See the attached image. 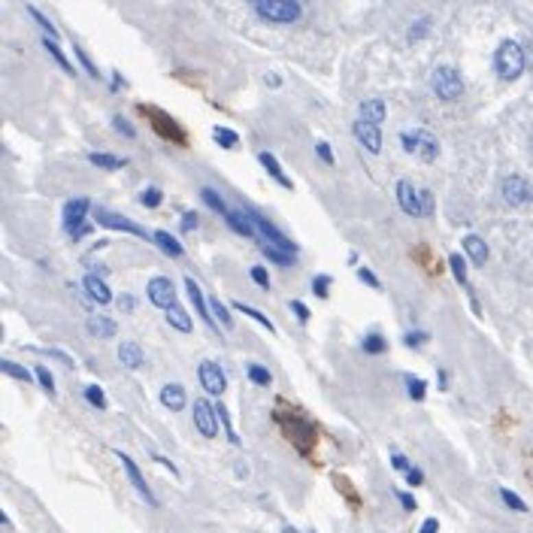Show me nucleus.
<instances>
[{
	"label": "nucleus",
	"mask_w": 533,
	"mask_h": 533,
	"mask_svg": "<svg viewBox=\"0 0 533 533\" xmlns=\"http://www.w3.org/2000/svg\"><path fill=\"white\" fill-rule=\"evenodd\" d=\"M494 67H497V76L500 79L512 82V79H518L524 73V49L518 46L515 40H506L497 49V55H494Z\"/></svg>",
	"instance_id": "nucleus-1"
},
{
	"label": "nucleus",
	"mask_w": 533,
	"mask_h": 533,
	"mask_svg": "<svg viewBox=\"0 0 533 533\" xmlns=\"http://www.w3.org/2000/svg\"><path fill=\"white\" fill-rule=\"evenodd\" d=\"M400 145L409 152V155H418L421 161H436L440 155V143H436V137L430 134V130H412V134H400Z\"/></svg>",
	"instance_id": "nucleus-2"
},
{
	"label": "nucleus",
	"mask_w": 533,
	"mask_h": 533,
	"mask_svg": "<svg viewBox=\"0 0 533 533\" xmlns=\"http://www.w3.org/2000/svg\"><path fill=\"white\" fill-rule=\"evenodd\" d=\"M258 16L267 21H276V25H291V21L300 19V3L297 0H258Z\"/></svg>",
	"instance_id": "nucleus-3"
},
{
	"label": "nucleus",
	"mask_w": 533,
	"mask_h": 533,
	"mask_svg": "<svg viewBox=\"0 0 533 533\" xmlns=\"http://www.w3.org/2000/svg\"><path fill=\"white\" fill-rule=\"evenodd\" d=\"M430 85H434V91H436V97H440V100H458L464 94L461 73H458L455 67H449V64L434 70V76H430Z\"/></svg>",
	"instance_id": "nucleus-4"
},
{
	"label": "nucleus",
	"mask_w": 533,
	"mask_h": 533,
	"mask_svg": "<svg viewBox=\"0 0 533 533\" xmlns=\"http://www.w3.org/2000/svg\"><path fill=\"white\" fill-rule=\"evenodd\" d=\"M97 224H104V228H109V230H125V233H134V237H140V239H149V237H152V233H145L137 222H130V218L119 215V213H112V209H97Z\"/></svg>",
	"instance_id": "nucleus-5"
},
{
	"label": "nucleus",
	"mask_w": 533,
	"mask_h": 533,
	"mask_svg": "<svg viewBox=\"0 0 533 533\" xmlns=\"http://www.w3.org/2000/svg\"><path fill=\"white\" fill-rule=\"evenodd\" d=\"M149 300L152 306H158V309H170V306H176V288H173V282L167 279V276H155V279L149 282Z\"/></svg>",
	"instance_id": "nucleus-6"
},
{
	"label": "nucleus",
	"mask_w": 533,
	"mask_h": 533,
	"mask_svg": "<svg viewBox=\"0 0 533 533\" xmlns=\"http://www.w3.org/2000/svg\"><path fill=\"white\" fill-rule=\"evenodd\" d=\"M194 427L200 430L206 440H213L218 434V412H215V406L206 403V400H194Z\"/></svg>",
	"instance_id": "nucleus-7"
},
{
	"label": "nucleus",
	"mask_w": 533,
	"mask_h": 533,
	"mask_svg": "<svg viewBox=\"0 0 533 533\" xmlns=\"http://www.w3.org/2000/svg\"><path fill=\"white\" fill-rule=\"evenodd\" d=\"M197 379H200V385H203V391L206 394H222L224 388H228V379H224V373H222V367L218 364H213V361H203L200 364V370H197Z\"/></svg>",
	"instance_id": "nucleus-8"
},
{
	"label": "nucleus",
	"mask_w": 533,
	"mask_h": 533,
	"mask_svg": "<svg viewBox=\"0 0 533 533\" xmlns=\"http://www.w3.org/2000/svg\"><path fill=\"white\" fill-rule=\"evenodd\" d=\"M119 455V461H121V466H125V473H128V479H130V485L137 488V494L149 503V506H158V500H155V494H152V488L145 485V479H143V473H140V466H137L130 458L125 455V451H115Z\"/></svg>",
	"instance_id": "nucleus-9"
},
{
	"label": "nucleus",
	"mask_w": 533,
	"mask_h": 533,
	"mask_svg": "<svg viewBox=\"0 0 533 533\" xmlns=\"http://www.w3.org/2000/svg\"><path fill=\"white\" fill-rule=\"evenodd\" d=\"M397 200L400 209L415 218H425V206H421V191H415L412 182H397Z\"/></svg>",
	"instance_id": "nucleus-10"
},
{
	"label": "nucleus",
	"mask_w": 533,
	"mask_h": 533,
	"mask_svg": "<svg viewBox=\"0 0 533 533\" xmlns=\"http://www.w3.org/2000/svg\"><path fill=\"white\" fill-rule=\"evenodd\" d=\"M530 185L524 182L521 176H509L503 182V200L509 203V206H524V203H530Z\"/></svg>",
	"instance_id": "nucleus-11"
},
{
	"label": "nucleus",
	"mask_w": 533,
	"mask_h": 533,
	"mask_svg": "<svg viewBox=\"0 0 533 533\" xmlns=\"http://www.w3.org/2000/svg\"><path fill=\"white\" fill-rule=\"evenodd\" d=\"M355 137H357V143H361L367 152H373V155L382 152V134H379V125H373V121L357 119L355 121Z\"/></svg>",
	"instance_id": "nucleus-12"
},
{
	"label": "nucleus",
	"mask_w": 533,
	"mask_h": 533,
	"mask_svg": "<svg viewBox=\"0 0 533 533\" xmlns=\"http://www.w3.org/2000/svg\"><path fill=\"white\" fill-rule=\"evenodd\" d=\"M91 209V200L88 197H76V200H70L67 206H64V228L67 233H73L79 228V224H85V215H88Z\"/></svg>",
	"instance_id": "nucleus-13"
},
{
	"label": "nucleus",
	"mask_w": 533,
	"mask_h": 533,
	"mask_svg": "<svg viewBox=\"0 0 533 533\" xmlns=\"http://www.w3.org/2000/svg\"><path fill=\"white\" fill-rule=\"evenodd\" d=\"M185 291H188V297H191V303H194V309H197V316H200L203 321H206L209 327H215V318H213V309H209V303H206V297H203V291H200V285H197L191 276L185 279Z\"/></svg>",
	"instance_id": "nucleus-14"
},
{
	"label": "nucleus",
	"mask_w": 533,
	"mask_h": 533,
	"mask_svg": "<svg viewBox=\"0 0 533 533\" xmlns=\"http://www.w3.org/2000/svg\"><path fill=\"white\" fill-rule=\"evenodd\" d=\"M82 285H85V294H88L94 303L106 306L109 300H112V291L106 288V282L100 279V276H94V273H91V276H85V282H82Z\"/></svg>",
	"instance_id": "nucleus-15"
},
{
	"label": "nucleus",
	"mask_w": 533,
	"mask_h": 533,
	"mask_svg": "<svg viewBox=\"0 0 533 533\" xmlns=\"http://www.w3.org/2000/svg\"><path fill=\"white\" fill-rule=\"evenodd\" d=\"M161 403H164L167 409H173V412H179V409H185L188 403V397H185V388L176 382H170V385H164L161 388Z\"/></svg>",
	"instance_id": "nucleus-16"
},
{
	"label": "nucleus",
	"mask_w": 533,
	"mask_h": 533,
	"mask_svg": "<svg viewBox=\"0 0 533 533\" xmlns=\"http://www.w3.org/2000/svg\"><path fill=\"white\" fill-rule=\"evenodd\" d=\"M224 218H228V224L233 230L239 233V237H254V222H252V215L249 213H239V209H228V213H224Z\"/></svg>",
	"instance_id": "nucleus-17"
},
{
	"label": "nucleus",
	"mask_w": 533,
	"mask_h": 533,
	"mask_svg": "<svg viewBox=\"0 0 533 533\" xmlns=\"http://www.w3.org/2000/svg\"><path fill=\"white\" fill-rule=\"evenodd\" d=\"M143 112H149L152 115V121H155V128H158V134H164V140H176V143H185V137H182V130L173 125L170 119H164V115L158 112V109H143Z\"/></svg>",
	"instance_id": "nucleus-18"
},
{
	"label": "nucleus",
	"mask_w": 533,
	"mask_h": 533,
	"mask_svg": "<svg viewBox=\"0 0 533 533\" xmlns=\"http://www.w3.org/2000/svg\"><path fill=\"white\" fill-rule=\"evenodd\" d=\"M119 361H121V367H128V370H140L143 367V348L137 346V342H121L119 346Z\"/></svg>",
	"instance_id": "nucleus-19"
},
{
	"label": "nucleus",
	"mask_w": 533,
	"mask_h": 533,
	"mask_svg": "<svg viewBox=\"0 0 533 533\" xmlns=\"http://www.w3.org/2000/svg\"><path fill=\"white\" fill-rule=\"evenodd\" d=\"M464 252H466V258H470L473 264H485L488 261V246H485V239L482 237H476V233L464 237Z\"/></svg>",
	"instance_id": "nucleus-20"
},
{
	"label": "nucleus",
	"mask_w": 533,
	"mask_h": 533,
	"mask_svg": "<svg viewBox=\"0 0 533 533\" xmlns=\"http://www.w3.org/2000/svg\"><path fill=\"white\" fill-rule=\"evenodd\" d=\"M152 239H155L158 243V249L164 252V254H170V258H182V254H185V249H182V243L176 237H173V233H167V230H155L152 233Z\"/></svg>",
	"instance_id": "nucleus-21"
},
{
	"label": "nucleus",
	"mask_w": 533,
	"mask_h": 533,
	"mask_svg": "<svg viewBox=\"0 0 533 533\" xmlns=\"http://www.w3.org/2000/svg\"><path fill=\"white\" fill-rule=\"evenodd\" d=\"M258 161H261V167H264V170H267L270 176L276 179V182H279L282 188H291V179H288V176H285V173H282L279 161H276L273 155H270V152H261V155H258Z\"/></svg>",
	"instance_id": "nucleus-22"
},
{
	"label": "nucleus",
	"mask_w": 533,
	"mask_h": 533,
	"mask_svg": "<svg viewBox=\"0 0 533 533\" xmlns=\"http://www.w3.org/2000/svg\"><path fill=\"white\" fill-rule=\"evenodd\" d=\"M88 331L94 333V337H104V340H109V337H115V321L112 318H106V316H91L88 318Z\"/></svg>",
	"instance_id": "nucleus-23"
},
{
	"label": "nucleus",
	"mask_w": 533,
	"mask_h": 533,
	"mask_svg": "<svg viewBox=\"0 0 533 533\" xmlns=\"http://www.w3.org/2000/svg\"><path fill=\"white\" fill-rule=\"evenodd\" d=\"M167 324H170V327H176L179 333H188V331H191V318H188V312L182 309L179 303L167 309Z\"/></svg>",
	"instance_id": "nucleus-24"
},
{
	"label": "nucleus",
	"mask_w": 533,
	"mask_h": 533,
	"mask_svg": "<svg viewBox=\"0 0 533 533\" xmlns=\"http://www.w3.org/2000/svg\"><path fill=\"white\" fill-rule=\"evenodd\" d=\"M91 164L100 167V170H121L128 164V158H115V155H106V152H91Z\"/></svg>",
	"instance_id": "nucleus-25"
},
{
	"label": "nucleus",
	"mask_w": 533,
	"mask_h": 533,
	"mask_svg": "<svg viewBox=\"0 0 533 533\" xmlns=\"http://www.w3.org/2000/svg\"><path fill=\"white\" fill-rule=\"evenodd\" d=\"M361 119L379 125V121L385 119V104H382L379 97H376V100H364V104H361Z\"/></svg>",
	"instance_id": "nucleus-26"
},
{
	"label": "nucleus",
	"mask_w": 533,
	"mask_h": 533,
	"mask_svg": "<svg viewBox=\"0 0 533 533\" xmlns=\"http://www.w3.org/2000/svg\"><path fill=\"white\" fill-rule=\"evenodd\" d=\"M264 254L267 258H273L276 264H282V267H291L294 264V252H285V249H279V246H270V243H264Z\"/></svg>",
	"instance_id": "nucleus-27"
},
{
	"label": "nucleus",
	"mask_w": 533,
	"mask_h": 533,
	"mask_svg": "<svg viewBox=\"0 0 533 533\" xmlns=\"http://www.w3.org/2000/svg\"><path fill=\"white\" fill-rule=\"evenodd\" d=\"M209 309H213V316H215L218 321H222V327H224V331H230V327H233V318H230L228 303H222L218 297H213V300H209Z\"/></svg>",
	"instance_id": "nucleus-28"
},
{
	"label": "nucleus",
	"mask_w": 533,
	"mask_h": 533,
	"mask_svg": "<svg viewBox=\"0 0 533 533\" xmlns=\"http://www.w3.org/2000/svg\"><path fill=\"white\" fill-rule=\"evenodd\" d=\"M361 346H364V352L367 355H382L385 348H388V342H385L382 333H370V337H364Z\"/></svg>",
	"instance_id": "nucleus-29"
},
{
	"label": "nucleus",
	"mask_w": 533,
	"mask_h": 533,
	"mask_svg": "<svg viewBox=\"0 0 533 533\" xmlns=\"http://www.w3.org/2000/svg\"><path fill=\"white\" fill-rule=\"evenodd\" d=\"M249 379L254 385H261V388H267L270 382H273V376H270L267 367H261V364H249Z\"/></svg>",
	"instance_id": "nucleus-30"
},
{
	"label": "nucleus",
	"mask_w": 533,
	"mask_h": 533,
	"mask_svg": "<svg viewBox=\"0 0 533 533\" xmlns=\"http://www.w3.org/2000/svg\"><path fill=\"white\" fill-rule=\"evenodd\" d=\"M43 46H46V52H49V55H52V58H55V61H58V64H61V70H67V73H73V64L67 61V58H64V52H61V49H58V43H55V40H49V36H46V40H43Z\"/></svg>",
	"instance_id": "nucleus-31"
},
{
	"label": "nucleus",
	"mask_w": 533,
	"mask_h": 533,
	"mask_svg": "<svg viewBox=\"0 0 533 533\" xmlns=\"http://www.w3.org/2000/svg\"><path fill=\"white\" fill-rule=\"evenodd\" d=\"M215 412H218V421H222L224 434H228V440H230L233 445H239V436H237V430H233V425H230V415H228V409H224L222 403H218V406H215Z\"/></svg>",
	"instance_id": "nucleus-32"
},
{
	"label": "nucleus",
	"mask_w": 533,
	"mask_h": 533,
	"mask_svg": "<svg viewBox=\"0 0 533 533\" xmlns=\"http://www.w3.org/2000/svg\"><path fill=\"white\" fill-rule=\"evenodd\" d=\"M233 306H237V309L243 312V316H249V318H254V321H258V324H264L267 331H276V327H273V321H270L267 316H261V312L254 309V306H249V303H233Z\"/></svg>",
	"instance_id": "nucleus-33"
},
{
	"label": "nucleus",
	"mask_w": 533,
	"mask_h": 533,
	"mask_svg": "<svg viewBox=\"0 0 533 533\" xmlns=\"http://www.w3.org/2000/svg\"><path fill=\"white\" fill-rule=\"evenodd\" d=\"M27 12H31V16H34V21H36V25H40V27H43V31H46V36H49V40H58V31H55V25H52V21H49L46 16H43V12H40V10H36V6H27Z\"/></svg>",
	"instance_id": "nucleus-34"
},
{
	"label": "nucleus",
	"mask_w": 533,
	"mask_h": 533,
	"mask_svg": "<svg viewBox=\"0 0 533 533\" xmlns=\"http://www.w3.org/2000/svg\"><path fill=\"white\" fill-rule=\"evenodd\" d=\"M406 391H409V397H412V400H425V394H427L425 379L409 376V379H406Z\"/></svg>",
	"instance_id": "nucleus-35"
},
{
	"label": "nucleus",
	"mask_w": 533,
	"mask_h": 533,
	"mask_svg": "<svg viewBox=\"0 0 533 533\" xmlns=\"http://www.w3.org/2000/svg\"><path fill=\"white\" fill-rule=\"evenodd\" d=\"M0 370H3L6 376L19 379V382H31V373H27L25 367H19V364H12V361H3V364H0Z\"/></svg>",
	"instance_id": "nucleus-36"
},
{
	"label": "nucleus",
	"mask_w": 533,
	"mask_h": 533,
	"mask_svg": "<svg viewBox=\"0 0 533 533\" xmlns=\"http://www.w3.org/2000/svg\"><path fill=\"white\" fill-rule=\"evenodd\" d=\"M500 497H503V503H506L509 509H515V512H528V503H524L521 497H518L515 491H509V488H503V491H500Z\"/></svg>",
	"instance_id": "nucleus-37"
},
{
	"label": "nucleus",
	"mask_w": 533,
	"mask_h": 533,
	"mask_svg": "<svg viewBox=\"0 0 533 533\" xmlns=\"http://www.w3.org/2000/svg\"><path fill=\"white\" fill-rule=\"evenodd\" d=\"M161 200H164V194H161L158 188H145V191L140 194V203H143L145 209H158Z\"/></svg>",
	"instance_id": "nucleus-38"
},
{
	"label": "nucleus",
	"mask_w": 533,
	"mask_h": 533,
	"mask_svg": "<svg viewBox=\"0 0 533 533\" xmlns=\"http://www.w3.org/2000/svg\"><path fill=\"white\" fill-rule=\"evenodd\" d=\"M215 143H218V145H224V149H233V145L239 143V137L233 134L230 128H215Z\"/></svg>",
	"instance_id": "nucleus-39"
},
{
	"label": "nucleus",
	"mask_w": 533,
	"mask_h": 533,
	"mask_svg": "<svg viewBox=\"0 0 533 533\" xmlns=\"http://www.w3.org/2000/svg\"><path fill=\"white\" fill-rule=\"evenodd\" d=\"M85 400L97 409H106V394H104V388H97V385H88V388H85Z\"/></svg>",
	"instance_id": "nucleus-40"
},
{
	"label": "nucleus",
	"mask_w": 533,
	"mask_h": 533,
	"mask_svg": "<svg viewBox=\"0 0 533 533\" xmlns=\"http://www.w3.org/2000/svg\"><path fill=\"white\" fill-rule=\"evenodd\" d=\"M449 267H451V273H455V279L466 285V264H464L461 254H449Z\"/></svg>",
	"instance_id": "nucleus-41"
},
{
	"label": "nucleus",
	"mask_w": 533,
	"mask_h": 533,
	"mask_svg": "<svg viewBox=\"0 0 533 533\" xmlns=\"http://www.w3.org/2000/svg\"><path fill=\"white\" fill-rule=\"evenodd\" d=\"M200 197H203V203H206V206H213V209H215V213H228V209H224V200L213 191V188H203Z\"/></svg>",
	"instance_id": "nucleus-42"
},
{
	"label": "nucleus",
	"mask_w": 533,
	"mask_h": 533,
	"mask_svg": "<svg viewBox=\"0 0 533 533\" xmlns=\"http://www.w3.org/2000/svg\"><path fill=\"white\" fill-rule=\"evenodd\" d=\"M312 294L324 300V297L331 294V276H316V279H312Z\"/></svg>",
	"instance_id": "nucleus-43"
},
{
	"label": "nucleus",
	"mask_w": 533,
	"mask_h": 533,
	"mask_svg": "<svg viewBox=\"0 0 533 533\" xmlns=\"http://www.w3.org/2000/svg\"><path fill=\"white\" fill-rule=\"evenodd\" d=\"M112 125H115V130H119V134H125L128 140H137V130H134V125H130L128 119H121V115H115V119H112Z\"/></svg>",
	"instance_id": "nucleus-44"
},
{
	"label": "nucleus",
	"mask_w": 533,
	"mask_h": 533,
	"mask_svg": "<svg viewBox=\"0 0 533 533\" xmlns=\"http://www.w3.org/2000/svg\"><path fill=\"white\" fill-rule=\"evenodd\" d=\"M36 379H40L43 391H46V394H55V379H52V373H49L46 367H36Z\"/></svg>",
	"instance_id": "nucleus-45"
},
{
	"label": "nucleus",
	"mask_w": 533,
	"mask_h": 533,
	"mask_svg": "<svg viewBox=\"0 0 533 533\" xmlns=\"http://www.w3.org/2000/svg\"><path fill=\"white\" fill-rule=\"evenodd\" d=\"M73 52H76V58H79V64H82V67H85V70H88V76H94V79H97V76H100V73H97V67H94V64H91V58H88V55H85V52H82V49H79V46H73Z\"/></svg>",
	"instance_id": "nucleus-46"
},
{
	"label": "nucleus",
	"mask_w": 533,
	"mask_h": 533,
	"mask_svg": "<svg viewBox=\"0 0 533 533\" xmlns=\"http://www.w3.org/2000/svg\"><path fill=\"white\" fill-rule=\"evenodd\" d=\"M357 276H361V282H364V285H370V288H373V291H379V288H382V282L376 279V273H373V270L361 267V270H357Z\"/></svg>",
	"instance_id": "nucleus-47"
},
{
	"label": "nucleus",
	"mask_w": 533,
	"mask_h": 533,
	"mask_svg": "<svg viewBox=\"0 0 533 533\" xmlns=\"http://www.w3.org/2000/svg\"><path fill=\"white\" fill-rule=\"evenodd\" d=\"M403 342H406V346L409 348H418V346H425V342H427V333H406V337H403Z\"/></svg>",
	"instance_id": "nucleus-48"
},
{
	"label": "nucleus",
	"mask_w": 533,
	"mask_h": 533,
	"mask_svg": "<svg viewBox=\"0 0 533 533\" xmlns=\"http://www.w3.org/2000/svg\"><path fill=\"white\" fill-rule=\"evenodd\" d=\"M316 152H318V158H321V161H324V164H327V167H331V164H333V152H331V145H327L324 140H321V143H316Z\"/></svg>",
	"instance_id": "nucleus-49"
},
{
	"label": "nucleus",
	"mask_w": 533,
	"mask_h": 533,
	"mask_svg": "<svg viewBox=\"0 0 533 533\" xmlns=\"http://www.w3.org/2000/svg\"><path fill=\"white\" fill-rule=\"evenodd\" d=\"M252 279H254V285H261V288H270V276L264 267H252Z\"/></svg>",
	"instance_id": "nucleus-50"
},
{
	"label": "nucleus",
	"mask_w": 533,
	"mask_h": 533,
	"mask_svg": "<svg viewBox=\"0 0 533 533\" xmlns=\"http://www.w3.org/2000/svg\"><path fill=\"white\" fill-rule=\"evenodd\" d=\"M291 309H294V316H297V321H300V324H306V321H309V309H306V303L291 300Z\"/></svg>",
	"instance_id": "nucleus-51"
},
{
	"label": "nucleus",
	"mask_w": 533,
	"mask_h": 533,
	"mask_svg": "<svg viewBox=\"0 0 533 533\" xmlns=\"http://www.w3.org/2000/svg\"><path fill=\"white\" fill-rule=\"evenodd\" d=\"M406 482H409V485H421V482H425V473H421L418 466H409V470H406Z\"/></svg>",
	"instance_id": "nucleus-52"
},
{
	"label": "nucleus",
	"mask_w": 533,
	"mask_h": 533,
	"mask_svg": "<svg viewBox=\"0 0 533 533\" xmlns=\"http://www.w3.org/2000/svg\"><path fill=\"white\" fill-rule=\"evenodd\" d=\"M197 222H200V218H197V213H185V215H182V230H194Z\"/></svg>",
	"instance_id": "nucleus-53"
},
{
	"label": "nucleus",
	"mask_w": 533,
	"mask_h": 533,
	"mask_svg": "<svg viewBox=\"0 0 533 533\" xmlns=\"http://www.w3.org/2000/svg\"><path fill=\"white\" fill-rule=\"evenodd\" d=\"M397 500H400V506H403L406 512H412V509H415V497H412V494L400 491V494H397Z\"/></svg>",
	"instance_id": "nucleus-54"
},
{
	"label": "nucleus",
	"mask_w": 533,
	"mask_h": 533,
	"mask_svg": "<svg viewBox=\"0 0 533 533\" xmlns=\"http://www.w3.org/2000/svg\"><path fill=\"white\" fill-rule=\"evenodd\" d=\"M421 206H425V215L434 213V197H430V191H421Z\"/></svg>",
	"instance_id": "nucleus-55"
},
{
	"label": "nucleus",
	"mask_w": 533,
	"mask_h": 533,
	"mask_svg": "<svg viewBox=\"0 0 533 533\" xmlns=\"http://www.w3.org/2000/svg\"><path fill=\"white\" fill-rule=\"evenodd\" d=\"M391 466H394V470H403V473H406V470H409V461H406L403 455H394V458H391Z\"/></svg>",
	"instance_id": "nucleus-56"
},
{
	"label": "nucleus",
	"mask_w": 533,
	"mask_h": 533,
	"mask_svg": "<svg viewBox=\"0 0 533 533\" xmlns=\"http://www.w3.org/2000/svg\"><path fill=\"white\" fill-rule=\"evenodd\" d=\"M425 31H427V19H425V21H418V25H415L412 31H409V40H418V36L425 34Z\"/></svg>",
	"instance_id": "nucleus-57"
},
{
	"label": "nucleus",
	"mask_w": 533,
	"mask_h": 533,
	"mask_svg": "<svg viewBox=\"0 0 533 533\" xmlns=\"http://www.w3.org/2000/svg\"><path fill=\"white\" fill-rule=\"evenodd\" d=\"M440 530V521H436V518H427L425 524H421V533H436Z\"/></svg>",
	"instance_id": "nucleus-58"
},
{
	"label": "nucleus",
	"mask_w": 533,
	"mask_h": 533,
	"mask_svg": "<svg viewBox=\"0 0 533 533\" xmlns=\"http://www.w3.org/2000/svg\"><path fill=\"white\" fill-rule=\"evenodd\" d=\"M88 233H91V224H79V228L73 230L70 237H73V239H82V237H88Z\"/></svg>",
	"instance_id": "nucleus-59"
},
{
	"label": "nucleus",
	"mask_w": 533,
	"mask_h": 533,
	"mask_svg": "<svg viewBox=\"0 0 533 533\" xmlns=\"http://www.w3.org/2000/svg\"><path fill=\"white\" fill-rule=\"evenodd\" d=\"M155 461H158L161 466H167V470H170V473H173V476H176V473H179V470H176V466H173L170 461H167V458H161V455H155Z\"/></svg>",
	"instance_id": "nucleus-60"
},
{
	"label": "nucleus",
	"mask_w": 533,
	"mask_h": 533,
	"mask_svg": "<svg viewBox=\"0 0 533 533\" xmlns=\"http://www.w3.org/2000/svg\"><path fill=\"white\" fill-rule=\"evenodd\" d=\"M119 303H121V309H134V297H128V294H125V297H121V300H119Z\"/></svg>",
	"instance_id": "nucleus-61"
},
{
	"label": "nucleus",
	"mask_w": 533,
	"mask_h": 533,
	"mask_svg": "<svg viewBox=\"0 0 533 533\" xmlns=\"http://www.w3.org/2000/svg\"><path fill=\"white\" fill-rule=\"evenodd\" d=\"M121 88V76L119 73H112V91H119Z\"/></svg>",
	"instance_id": "nucleus-62"
}]
</instances>
